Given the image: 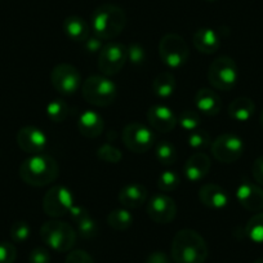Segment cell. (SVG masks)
<instances>
[{
	"mask_svg": "<svg viewBox=\"0 0 263 263\" xmlns=\"http://www.w3.org/2000/svg\"><path fill=\"white\" fill-rule=\"evenodd\" d=\"M155 156L156 160L161 165L169 166L176 163L177 160V151L174 145H172L169 141H161L156 145L155 147Z\"/></svg>",
	"mask_w": 263,
	"mask_h": 263,
	"instance_id": "83f0119b",
	"label": "cell"
},
{
	"mask_svg": "<svg viewBox=\"0 0 263 263\" xmlns=\"http://www.w3.org/2000/svg\"><path fill=\"white\" fill-rule=\"evenodd\" d=\"M259 123H260V126H262V128H263V111H262V114H260V118H259Z\"/></svg>",
	"mask_w": 263,
	"mask_h": 263,
	"instance_id": "7bdbcfd3",
	"label": "cell"
},
{
	"mask_svg": "<svg viewBox=\"0 0 263 263\" xmlns=\"http://www.w3.org/2000/svg\"><path fill=\"white\" fill-rule=\"evenodd\" d=\"M65 263H95L93 257L85 250L75 249L67 254Z\"/></svg>",
	"mask_w": 263,
	"mask_h": 263,
	"instance_id": "74e56055",
	"label": "cell"
},
{
	"mask_svg": "<svg viewBox=\"0 0 263 263\" xmlns=\"http://www.w3.org/2000/svg\"><path fill=\"white\" fill-rule=\"evenodd\" d=\"M252 173L255 182H257L259 186H263V155L254 160L252 166Z\"/></svg>",
	"mask_w": 263,
	"mask_h": 263,
	"instance_id": "ab89813d",
	"label": "cell"
},
{
	"mask_svg": "<svg viewBox=\"0 0 263 263\" xmlns=\"http://www.w3.org/2000/svg\"><path fill=\"white\" fill-rule=\"evenodd\" d=\"M211 153L216 160L223 164H232L239 160L245 150L244 141L234 133L218 136L211 145Z\"/></svg>",
	"mask_w": 263,
	"mask_h": 263,
	"instance_id": "30bf717a",
	"label": "cell"
},
{
	"mask_svg": "<svg viewBox=\"0 0 263 263\" xmlns=\"http://www.w3.org/2000/svg\"><path fill=\"white\" fill-rule=\"evenodd\" d=\"M84 47H85V49H87V52H89V53L100 52L103 47L102 40L97 36H89L84 42Z\"/></svg>",
	"mask_w": 263,
	"mask_h": 263,
	"instance_id": "60d3db41",
	"label": "cell"
},
{
	"mask_svg": "<svg viewBox=\"0 0 263 263\" xmlns=\"http://www.w3.org/2000/svg\"><path fill=\"white\" fill-rule=\"evenodd\" d=\"M16 141L18 147L24 153L30 154V155L43 154L48 145V138L44 132L32 125H27L20 129L17 132Z\"/></svg>",
	"mask_w": 263,
	"mask_h": 263,
	"instance_id": "5bb4252c",
	"label": "cell"
},
{
	"mask_svg": "<svg viewBox=\"0 0 263 263\" xmlns=\"http://www.w3.org/2000/svg\"><path fill=\"white\" fill-rule=\"evenodd\" d=\"M124 146L135 154H145L155 143V135L145 124L133 121L125 125L121 132Z\"/></svg>",
	"mask_w": 263,
	"mask_h": 263,
	"instance_id": "9c48e42d",
	"label": "cell"
},
{
	"mask_svg": "<svg viewBox=\"0 0 263 263\" xmlns=\"http://www.w3.org/2000/svg\"><path fill=\"white\" fill-rule=\"evenodd\" d=\"M60 173V166L53 156L36 154L27 158L20 165L18 174L22 181L32 187H44L53 183Z\"/></svg>",
	"mask_w": 263,
	"mask_h": 263,
	"instance_id": "7a4b0ae2",
	"label": "cell"
},
{
	"mask_svg": "<svg viewBox=\"0 0 263 263\" xmlns=\"http://www.w3.org/2000/svg\"><path fill=\"white\" fill-rule=\"evenodd\" d=\"M236 199L240 205L249 212H260L263 209V190L260 186L244 182L237 187Z\"/></svg>",
	"mask_w": 263,
	"mask_h": 263,
	"instance_id": "2e32d148",
	"label": "cell"
},
{
	"mask_svg": "<svg viewBox=\"0 0 263 263\" xmlns=\"http://www.w3.org/2000/svg\"><path fill=\"white\" fill-rule=\"evenodd\" d=\"M9 232H11V237L14 242H25L31 235V229L27 222L18 221L12 224Z\"/></svg>",
	"mask_w": 263,
	"mask_h": 263,
	"instance_id": "e575fe53",
	"label": "cell"
},
{
	"mask_svg": "<svg viewBox=\"0 0 263 263\" xmlns=\"http://www.w3.org/2000/svg\"><path fill=\"white\" fill-rule=\"evenodd\" d=\"M50 82L58 93L70 96L82 88V75L75 66L70 63H60L50 72Z\"/></svg>",
	"mask_w": 263,
	"mask_h": 263,
	"instance_id": "8fae6325",
	"label": "cell"
},
{
	"mask_svg": "<svg viewBox=\"0 0 263 263\" xmlns=\"http://www.w3.org/2000/svg\"><path fill=\"white\" fill-rule=\"evenodd\" d=\"M126 53H128V61L135 66H142L146 61L145 48L138 43H133L129 47H126Z\"/></svg>",
	"mask_w": 263,
	"mask_h": 263,
	"instance_id": "d590c367",
	"label": "cell"
},
{
	"mask_svg": "<svg viewBox=\"0 0 263 263\" xmlns=\"http://www.w3.org/2000/svg\"><path fill=\"white\" fill-rule=\"evenodd\" d=\"M239 79L237 65L231 57L222 55L216 58L208 69V82L214 89L229 92Z\"/></svg>",
	"mask_w": 263,
	"mask_h": 263,
	"instance_id": "52a82bcc",
	"label": "cell"
},
{
	"mask_svg": "<svg viewBox=\"0 0 263 263\" xmlns=\"http://www.w3.org/2000/svg\"><path fill=\"white\" fill-rule=\"evenodd\" d=\"M82 95L88 103L97 107L112 105L118 96V88L105 75H92L82 84Z\"/></svg>",
	"mask_w": 263,
	"mask_h": 263,
	"instance_id": "5b68a950",
	"label": "cell"
},
{
	"mask_svg": "<svg viewBox=\"0 0 263 263\" xmlns=\"http://www.w3.org/2000/svg\"><path fill=\"white\" fill-rule=\"evenodd\" d=\"M148 196L147 189L140 183H126L119 192V203L123 208L137 209L146 203Z\"/></svg>",
	"mask_w": 263,
	"mask_h": 263,
	"instance_id": "ac0fdd59",
	"label": "cell"
},
{
	"mask_svg": "<svg viewBox=\"0 0 263 263\" xmlns=\"http://www.w3.org/2000/svg\"><path fill=\"white\" fill-rule=\"evenodd\" d=\"M78 129L80 135L84 136L85 138H97L102 135L105 129V121L103 118L98 112L93 110H85L84 112L80 114L78 119Z\"/></svg>",
	"mask_w": 263,
	"mask_h": 263,
	"instance_id": "44dd1931",
	"label": "cell"
},
{
	"mask_svg": "<svg viewBox=\"0 0 263 263\" xmlns=\"http://www.w3.org/2000/svg\"><path fill=\"white\" fill-rule=\"evenodd\" d=\"M77 234L80 237L85 240L95 239L98 234V226L96 223L95 219L92 218L90 213H88L87 216L82 217L80 219H78L77 222Z\"/></svg>",
	"mask_w": 263,
	"mask_h": 263,
	"instance_id": "f546056e",
	"label": "cell"
},
{
	"mask_svg": "<svg viewBox=\"0 0 263 263\" xmlns=\"http://www.w3.org/2000/svg\"><path fill=\"white\" fill-rule=\"evenodd\" d=\"M181 184V176L176 171H165L159 176L158 187L160 191L171 192L177 190Z\"/></svg>",
	"mask_w": 263,
	"mask_h": 263,
	"instance_id": "1f68e13d",
	"label": "cell"
},
{
	"mask_svg": "<svg viewBox=\"0 0 263 263\" xmlns=\"http://www.w3.org/2000/svg\"><path fill=\"white\" fill-rule=\"evenodd\" d=\"M147 121L155 130L168 133L177 125V116L171 107L165 105H154L148 108Z\"/></svg>",
	"mask_w": 263,
	"mask_h": 263,
	"instance_id": "9a60e30c",
	"label": "cell"
},
{
	"mask_svg": "<svg viewBox=\"0 0 263 263\" xmlns=\"http://www.w3.org/2000/svg\"><path fill=\"white\" fill-rule=\"evenodd\" d=\"M146 263H171V260L164 252H154L148 255Z\"/></svg>",
	"mask_w": 263,
	"mask_h": 263,
	"instance_id": "b9f144b4",
	"label": "cell"
},
{
	"mask_svg": "<svg viewBox=\"0 0 263 263\" xmlns=\"http://www.w3.org/2000/svg\"><path fill=\"white\" fill-rule=\"evenodd\" d=\"M195 106L197 111L206 116H214L219 114L222 108V100L213 89L201 88L195 95Z\"/></svg>",
	"mask_w": 263,
	"mask_h": 263,
	"instance_id": "7402d4cb",
	"label": "cell"
},
{
	"mask_svg": "<svg viewBox=\"0 0 263 263\" xmlns=\"http://www.w3.org/2000/svg\"><path fill=\"white\" fill-rule=\"evenodd\" d=\"M97 156L100 160L108 164H118L123 159L121 151L114 145H110V143H103L102 146H100L97 150Z\"/></svg>",
	"mask_w": 263,
	"mask_h": 263,
	"instance_id": "d6a6232c",
	"label": "cell"
},
{
	"mask_svg": "<svg viewBox=\"0 0 263 263\" xmlns=\"http://www.w3.org/2000/svg\"><path fill=\"white\" fill-rule=\"evenodd\" d=\"M230 118L234 120L240 121V123H245V121L250 120L252 116L255 112V103L253 102L252 98L249 97H237L229 105L227 108Z\"/></svg>",
	"mask_w": 263,
	"mask_h": 263,
	"instance_id": "cb8c5ba5",
	"label": "cell"
},
{
	"mask_svg": "<svg viewBox=\"0 0 263 263\" xmlns=\"http://www.w3.org/2000/svg\"><path fill=\"white\" fill-rule=\"evenodd\" d=\"M128 61L126 47L120 43H108L103 45L98 55V69L105 77H112L121 71Z\"/></svg>",
	"mask_w": 263,
	"mask_h": 263,
	"instance_id": "7c38bea8",
	"label": "cell"
},
{
	"mask_svg": "<svg viewBox=\"0 0 263 263\" xmlns=\"http://www.w3.org/2000/svg\"><path fill=\"white\" fill-rule=\"evenodd\" d=\"M17 258V249L12 242H0V263H14Z\"/></svg>",
	"mask_w": 263,
	"mask_h": 263,
	"instance_id": "8d00e7d4",
	"label": "cell"
},
{
	"mask_svg": "<svg viewBox=\"0 0 263 263\" xmlns=\"http://www.w3.org/2000/svg\"><path fill=\"white\" fill-rule=\"evenodd\" d=\"M245 235L253 242L262 244L263 242V212H258L248 221L245 226Z\"/></svg>",
	"mask_w": 263,
	"mask_h": 263,
	"instance_id": "4316f807",
	"label": "cell"
},
{
	"mask_svg": "<svg viewBox=\"0 0 263 263\" xmlns=\"http://www.w3.org/2000/svg\"><path fill=\"white\" fill-rule=\"evenodd\" d=\"M146 211L151 221L159 224L171 223L177 216L176 201L165 194L153 195V197L148 200Z\"/></svg>",
	"mask_w": 263,
	"mask_h": 263,
	"instance_id": "4fadbf2b",
	"label": "cell"
},
{
	"mask_svg": "<svg viewBox=\"0 0 263 263\" xmlns=\"http://www.w3.org/2000/svg\"><path fill=\"white\" fill-rule=\"evenodd\" d=\"M132 223H133V216L130 214V211L123 208V206L114 209L107 216V224L116 231L128 230L132 226Z\"/></svg>",
	"mask_w": 263,
	"mask_h": 263,
	"instance_id": "484cf974",
	"label": "cell"
},
{
	"mask_svg": "<svg viewBox=\"0 0 263 263\" xmlns=\"http://www.w3.org/2000/svg\"><path fill=\"white\" fill-rule=\"evenodd\" d=\"M159 55L168 69L178 70L183 67L189 60V45L181 35L166 34L159 42Z\"/></svg>",
	"mask_w": 263,
	"mask_h": 263,
	"instance_id": "8992f818",
	"label": "cell"
},
{
	"mask_svg": "<svg viewBox=\"0 0 263 263\" xmlns=\"http://www.w3.org/2000/svg\"><path fill=\"white\" fill-rule=\"evenodd\" d=\"M206 2H216V0H206Z\"/></svg>",
	"mask_w": 263,
	"mask_h": 263,
	"instance_id": "f6af8a7d",
	"label": "cell"
},
{
	"mask_svg": "<svg viewBox=\"0 0 263 263\" xmlns=\"http://www.w3.org/2000/svg\"><path fill=\"white\" fill-rule=\"evenodd\" d=\"M253 263H263V258H258V259H255Z\"/></svg>",
	"mask_w": 263,
	"mask_h": 263,
	"instance_id": "ee69618b",
	"label": "cell"
},
{
	"mask_svg": "<svg viewBox=\"0 0 263 263\" xmlns=\"http://www.w3.org/2000/svg\"><path fill=\"white\" fill-rule=\"evenodd\" d=\"M63 31L69 39L84 43L89 37L90 27L88 22L82 17L69 16L63 21Z\"/></svg>",
	"mask_w": 263,
	"mask_h": 263,
	"instance_id": "603a6c76",
	"label": "cell"
},
{
	"mask_svg": "<svg viewBox=\"0 0 263 263\" xmlns=\"http://www.w3.org/2000/svg\"><path fill=\"white\" fill-rule=\"evenodd\" d=\"M211 158L205 153H195L187 159L183 166V174L187 181L200 182L208 176L211 171Z\"/></svg>",
	"mask_w": 263,
	"mask_h": 263,
	"instance_id": "e0dca14e",
	"label": "cell"
},
{
	"mask_svg": "<svg viewBox=\"0 0 263 263\" xmlns=\"http://www.w3.org/2000/svg\"><path fill=\"white\" fill-rule=\"evenodd\" d=\"M176 90V78L168 71L160 72L153 80V92L159 98H169Z\"/></svg>",
	"mask_w": 263,
	"mask_h": 263,
	"instance_id": "d4e9b609",
	"label": "cell"
},
{
	"mask_svg": "<svg viewBox=\"0 0 263 263\" xmlns=\"http://www.w3.org/2000/svg\"><path fill=\"white\" fill-rule=\"evenodd\" d=\"M74 206V195L63 184H55L45 192L43 197V211L52 218H62L70 214Z\"/></svg>",
	"mask_w": 263,
	"mask_h": 263,
	"instance_id": "ba28073f",
	"label": "cell"
},
{
	"mask_svg": "<svg viewBox=\"0 0 263 263\" xmlns=\"http://www.w3.org/2000/svg\"><path fill=\"white\" fill-rule=\"evenodd\" d=\"M189 146L192 150H196L197 153H203L205 148L211 147L212 140L211 136L208 135V132L201 130V129H196L194 132H190L189 136Z\"/></svg>",
	"mask_w": 263,
	"mask_h": 263,
	"instance_id": "4dcf8cb0",
	"label": "cell"
},
{
	"mask_svg": "<svg viewBox=\"0 0 263 263\" xmlns=\"http://www.w3.org/2000/svg\"><path fill=\"white\" fill-rule=\"evenodd\" d=\"M177 124H179V126L182 129H184V130L194 132L196 129H199V126L201 124V119L200 116L197 115L196 111L186 110L177 119Z\"/></svg>",
	"mask_w": 263,
	"mask_h": 263,
	"instance_id": "836d02e7",
	"label": "cell"
},
{
	"mask_svg": "<svg viewBox=\"0 0 263 263\" xmlns=\"http://www.w3.org/2000/svg\"><path fill=\"white\" fill-rule=\"evenodd\" d=\"M199 200L208 208L222 209L229 204V194L219 184L206 183L199 190Z\"/></svg>",
	"mask_w": 263,
	"mask_h": 263,
	"instance_id": "d6986e66",
	"label": "cell"
},
{
	"mask_svg": "<svg viewBox=\"0 0 263 263\" xmlns=\"http://www.w3.org/2000/svg\"><path fill=\"white\" fill-rule=\"evenodd\" d=\"M192 43L197 52L203 54H214L218 52L221 47V39L218 34L211 27H200L194 32L192 36Z\"/></svg>",
	"mask_w": 263,
	"mask_h": 263,
	"instance_id": "ffe728a7",
	"label": "cell"
},
{
	"mask_svg": "<svg viewBox=\"0 0 263 263\" xmlns=\"http://www.w3.org/2000/svg\"><path fill=\"white\" fill-rule=\"evenodd\" d=\"M171 254L174 263H205L209 250L206 241L199 232L184 229L174 235Z\"/></svg>",
	"mask_w": 263,
	"mask_h": 263,
	"instance_id": "6da1fadb",
	"label": "cell"
},
{
	"mask_svg": "<svg viewBox=\"0 0 263 263\" xmlns=\"http://www.w3.org/2000/svg\"><path fill=\"white\" fill-rule=\"evenodd\" d=\"M70 108L63 100L55 98L47 105V116L53 123H62L69 116Z\"/></svg>",
	"mask_w": 263,
	"mask_h": 263,
	"instance_id": "f1b7e54d",
	"label": "cell"
},
{
	"mask_svg": "<svg viewBox=\"0 0 263 263\" xmlns=\"http://www.w3.org/2000/svg\"><path fill=\"white\" fill-rule=\"evenodd\" d=\"M40 237L43 242L60 253L70 252L77 244L78 234L71 224L53 219L40 227Z\"/></svg>",
	"mask_w": 263,
	"mask_h": 263,
	"instance_id": "277c9868",
	"label": "cell"
},
{
	"mask_svg": "<svg viewBox=\"0 0 263 263\" xmlns=\"http://www.w3.org/2000/svg\"><path fill=\"white\" fill-rule=\"evenodd\" d=\"M126 14L123 8L115 4H102L93 11L90 17V29L95 36L101 40H111L125 29Z\"/></svg>",
	"mask_w": 263,
	"mask_h": 263,
	"instance_id": "3957f363",
	"label": "cell"
},
{
	"mask_svg": "<svg viewBox=\"0 0 263 263\" xmlns=\"http://www.w3.org/2000/svg\"><path fill=\"white\" fill-rule=\"evenodd\" d=\"M50 259L49 252L42 247L34 248L29 255V263H50Z\"/></svg>",
	"mask_w": 263,
	"mask_h": 263,
	"instance_id": "f35d334b",
	"label": "cell"
}]
</instances>
